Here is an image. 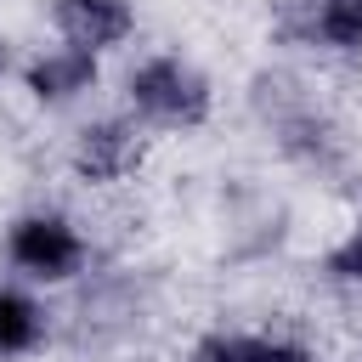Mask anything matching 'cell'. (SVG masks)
<instances>
[{"mask_svg":"<svg viewBox=\"0 0 362 362\" xmlns=\"http://www.w3.org/2000/svg\"><path fill=\"white\" fill-rule=\"evenodd\" d=\"M0 260L28 288H74L90 277L96 243L79 215H68L57 204H34L0 226Z\"/></svg>","mask_w":362,"mask_h":362,"instance_id":"obj_3","label":"cell"},{"mask_svg":"<svg viewBox=\"0 0 362 362\" xmlns=\"http://www.w3.org/2000/svg\"><path fill=\"white\" fill-rule=\"evenodd\" d=\"M147 158V130L124 113V107H107V113H90L74 124L68 136V175L90 192L102 187H124Z\"/></svg>","mask_w":362,"mask_h":362,"instance_id":"obj_4","label":"cell"},{"mask_svg":"<svg viewBox=\"0 0 362 362\" xmlns=\"http://www.w3.org/2000/svg\"><path fill=\"white\" fill-rule=\"evenodd\" d=\"M351 362H362V356H351Z\"/></svg>","mask_w":362,"mask_h":362,"instance_id":"obj_13","label":"cell"},{"mask_svg":"<svg viewBox=\"0 0 362 362\" xmlns=\"http://www.w3.org/2000/svg\"><path fill=\"white\" fill-rule=\"evenodd\" d=\"M51 334H57V311L45 305V294L17 277H0V362L40 356Z\"/></svg>","mask_w":362,"mask_h":362,"instance_id":"obj_9","label":"cell"},{"mask_svg":"<svg viewBox=\"0 0 362 362\" xmlns=\"http://www.w3.org/2000/svg\"><path fill=\"white\" fill-rule=\"evenodd\" d=\"M17 85H23V96H28L34 107H45V113H68V107H79V102L96 96V85H102V57L51 40V45H40V51L23 57Z\"/></svg>","mask_w":362,"mask_h":362,"instance_id":"obj_6","label":"cell"},{"mask_svg":"<svg viewBox=\"0 0 362 362\" xmlns=\"http://www.w3.org/2000/svg\"><path fill=\"white\" fill-rule=\"evenodd\" d=\"M119 107L158 136H192L215 119V79L187 51H147L119 74Z\"/></svg>","mask_w":362,"mask_h":362,"instance_id":"obj_2","label":"cell"},{"mask_svg":"<svg viewBox=\"0 0 362 362\" xmlns=\"http://www.w3.org/2000/svg\"><path fill=\"white\" fill-rule=\"evenodd\" d=\"M249 107H255V119L266 124L272 147H277L294 170L334 175V170L345 164V130H339V119L322 107V96H317L305 79H294V74H283V68H266V74L249 79Z\"/></svg>","mask_w":362,"mask_h":362,"instance_id":"obj_1","label":"cell"},{"mask_svg":"<svg viewBox=\"0 0 362 362\" xmlns=\"http://www.w3.org/2000/svg\"><path fill=\"white\" fill-rule=\"evenodd\" d=\"M272 40L362 62V0H272Z\"/></svg>","mask_w":362,"mask_h":362,"instance_id":"obj_5","label":"cell"},{"mask_svg":"<svg viewBox=\"0 0 362 362\" xmlns=\"http://www.w3.org/2000/svg\"><path fill=\"white\" fill-rule=\"evenodd\" d=\"M317 272H322L328 288H339V294H362V215H356V221L322 249Z\"/></svg>","mask_w":362,"mask_h":362,"instance_id":"obj_11","label":"cell"},{"mask_svg":"<svg viewBox=\"0 0 362 362\" xmlns=\"http://www.w3.org/2000/svg\"><path fill=\"white\" fill-rule=\"evenodd\" d=\"M17 68H23V57H17V40H11L6 28H0V85H6V79H11Z\"/></svg>","mask_w":362,"mask_h":362,"instance_id":"obj_12","label":"cell"},{"mask_svg":"<svg viewBox=\"0 0 362 362\" xmlns=\"http://www.w3.org/2000/svg\"><path fill=\"white\" fill-rule=\"evenodd\" d=\"M141 322V300L130 277H96L79 300V339H113Z\"/></svg>","mask_w":362,"mask_h":362,"instance_id":"obj_10","label":"cell"},{"mask_svg":"<svg viewBox=\"0 0 362 362\" xmlns=\"http://www.w3.org/2000/svg\"><path fill=\"white\" fill-rule=\"evenodd\" d=\"M181 362H322V351L294 328H204Z\"/></svg>","mask_w":362,"mask_h":362,"instance_id":"obj_8","label":"cell"},{"mask_svg":"<svg viewBox=\"0 0 362 362\" xmlns=\"http://www.w3.org/2000/svg\"><path fill=\"white\" fill-rule=\"evenodd\" d=\"M45 23L62 45L107 57V51H124L136 40L141 6L136 0H45Z\"/></svg>","mask_w":362,"mask_h":362,"instance_id":"obj_7","label":"cell"}]
</instances>
